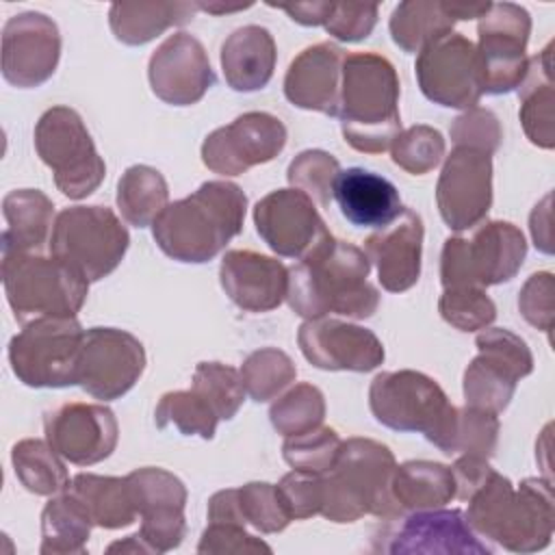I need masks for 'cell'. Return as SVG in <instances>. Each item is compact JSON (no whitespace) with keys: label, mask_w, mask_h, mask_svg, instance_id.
Returning a JSON list of instances; mask_svg holds the SVG:
<instances>
[{"label":"cell","mask_w":555,"mask_h":555,"mask_svg":"<svg viewBox=\"0 0 555 555\" xmlns=\"http://www.w3.org/2000/svg\"><path fill=\"white\" fill-rule=\"evenodd\" d=\"M93 520L78 496L69 490L54 494L41 512L43 555H82L87 551Z\"/></svg>","instance_id":"35"},{"label":"cell","mask_w":555,"mask_h":555,"mask_svg":"<svg viewBox=\"0 0 555 555\" xmlns=\"http://www.w3.org/2000/svg\"><path fill=\"white\" fill-rule=\"evenodd\" d=\"M390 154L397 167L412 176H423L440 165L444 156V139L436 128L418 124L397 134Z\"/></svg>","instance_id":"44"},{"label":"cell","mask_w":555,"mask_h":555,"mask_svg":"<svg viewBox=\"0 0 555 555\" xmlns=\"http://www.w3.org/2000/svg\"><path fill=\"white\" fill-rule=\"evenodd\" d=\"M147 78L154 95L173 106L199 102L215 85L206 50L189 33H176L156 48L147 63Z\"/></svg>","instance_id":"23"},{"label":"cell","mask_w":555,"mask_h":555,"mask_svg":"<svg viewBox=\"0 0 555 555\" xmlns=\"http://www.w3.org/2000/svg\"><path fill=\"white\" fill-rule=\"evenodd\" d=\"M427 100L447 108H475L483 95L475 43L462 33H447L427 43L414 63Z\"/></svg>","instance_id":"14"},{"label":"cell","mask_w":555,"mask_h":555,"mask_svg":"<svg viewBox=\"0 0 555 555\" xmlns=\"http://www.w3.org/2000/svg\"><path fill=\"white\" fill-rule=\"evenodd\" d=\"M455 20L440 0H405L390 15V37L403 52H421L434 39L453 33Z\"/></svg>","instance_id":"37"},{"label":"cell","mask_w":555,"mask_h":555,"mask_svg":"<svg viewBox=\"0 0 555 555\" xmlns=\"http://www.w3.org/2000/svg\"><path fill=\"white\" fill-rule=\"evenodd\" d=\"M11 462L20 483L39 496H54L67 490L69 475L48 440L24 438L11 451Z\"/></svg>","instance_id":"38"},{"label":"cell","mask_w":555,"mask_h":555,"mask_svg":"<svg viewBox=\"0 0 555 555\" xmlns=\"http://www.w3.org/2000/svg\"><path fill=\"white\" fill-rule=\"evenodd\" d=\"M529 228H531L535 247L544 254H551L553 251V245H551V193H546L544 199L540 204H535V208L529 217Z\"/></svg>","instance_id":"57"},{"label":"cell","mask_w":555,"mask_h":555,"mask_svg":"<svg viewBox=\"0 0 555 555\" xmlns=\"http://www.w3.org/2000/svg\"><path fill=\"white\" fill-rule=\"evenodd\" d=\"M473 236H449L440 254V282L444 288L494 286L509 282L522 267L527 241L509 221H486Z\"/></svg>","instance_id":"8"},{"label":"cell","mask_w":555,"mask_h":555,"mask_svg":"<svg viewBox=\"0 0 555 555\" xmlns=\"http://www.w3.org/2000/svg\"><path fill=\"white\" fill-rule=\"evenodd\" d=\"M295 377L297 369L291 356L275 347H262L251 351L241 366L245 392L258 403L275 399L291 382H295Z\"/></svg>","instance_id":"40"},{"label":"cell","mask_w":555,"mask_h":555,"mask_svg":"<svg viewBox=\"0 0 555 555\" xmlns=\"http://www.w3.org/2000/svg\"><path fill=\"white\" fill-rule=\"evenodd\" d=\"M340 438L336 429L332 427H312L308 431L286 436L282 444V455L288 466L295 470H306L314 475H323L332 468L338 449H340Z\"/></svg>","instance_id":"43"},{"label":"cell","mask_w":555,"mask_h":555,"mask_svg":"<svg viewBox=\"0 0 555 555\" xmlns=\"http://www.w3.org/2000/svg\"><path fill=\"white\" fill-rule=\"evenodd\" d=\"M2 286L20 323L39 317H76L89 282L63 260L39 251L2 254Z\"/></svg>","instance_id":"7"},{"label":"cell","mask_w":555,"mask_h":555,"mask_svg":"<svg viewBox=\"0 0 555 555\" xmlns=\"http://www.w3.org/2000/svg\"><path fill=\"white\" fill-rule=\"evenodd\" d=\"M43 431L54 451L76 466L106 460L119 440L117 418L102 403H63L46 414Z\"/></svg>","instance_id":"21"},{"label":"cell","mask_w":555,"mask_h":555,"mask_svg":"<svg viewBox=\"0 0 555 555\" xmlns=\"http://www.w3.org/2000/svg\"><path fill=\"white\" fill-rule=\"evenodd\" d=\"M275 41L262 26L236 28L221 46V69L230 89L249 93L264 89L275 69Z\"/></svg>","instance_id":"29"},{"label":"cell","mask_w":555,"mask_h":555,"mask_svg":"<svg viewBox=\"0 0 555 555\" xmlns=\"http://www.w3.org/2000/svg\"><path fill=\"white\" fill-rule=\"evenodd\" d=\"M336 117L345 141L362 154L390 150L401 132L399 78L395 65L375 52H345Z\"/></svg>","instance_id":"4"},{"label":"cell","mask_w":555,"mask_h":555,"mask_svg":"<svg viewBox=\"0 0 555 555\" xmlns=\"http://www.w3.org/2000/svg\"><path fill=\"white\" fill-rule=\"evenodd\" d=\"M145 371V349L137 336L117 327L85 332L78 358V386L100 399L124 397Z\"/></svg>","instance_id":"15"},{"label":"cell","mask_w":555,"mask_h":555,"mask_svg":"<svg viewBox=\"0 0 555 555\" xmlns=\"http://www.w3.org/2000/svg\"><path fill=\"white\" fill-rule=\"evenodd\" d=\"M499 440V418L479 408H457L449 453L492 457Z\"/></svg>","instance_id":"48"},{"label":"cell","mask_w":555,"mask_h":555,"mask_svg":"<svg viewBox=\"0 0 555 555\" xmlns=\"http://www.w3.org/2000/svg\"><path fill=\"white\" fill-rule=\"evenodd\" d=\"M436 204L442 221L455 230L477 228L492 206V156L466 145H455L444 158Z\"/></svg>","instance_id":"16"},{"label":"cell","mask_w":555,"mask_h":555,"mask_svg":"<svg viewBox=\"0 0 555 555\" xmlns=\"http://www.w3.org/2000/svg\"><path fill=\"white\" fill-rule=\"evenodd\" d=\"M384 551L392 555H490L462 509H416L401 518Z\"/></svg>","instance_id":"24"},{"label":"cell","mask_w":555,"mask_h":555,"mask_svg":"<svg viewBox=\"0 0 555 555\" xmlns=\"http://www.w3.org/2000/svg\"><path fill=\"white\" fill-rule=\"evenodd\" d=\"M35 150L52 169L56 189L69 199L91 195L106 176V163L78 115L69 106L48 108L35 126Z\"/></svg>","instance_id":"11"},{"label":"cell","mask_w":555,"mask_h":555,"mask_svg":"<svg viewBox=\"0 0 555 555\" xmlns=\"http://www.w3.org/2000/svg\"><path fill=\"white\" fill-rule=\"evenodd\" d=\"M369 408L388 429L418 431L449 453L457 408L434 377L412 369L377 373L369 386Z\"/></svg>","instance_id":"6"},{"label":"cell","mask_w":555,"mask_h":555,"mask_svg":"<svg viewBox=\"0 0 555 555\" xmlns=\"http://www.w3.org/2000/svg\"><path fill=\"white\" fill-rule=\"evenodd\" d=\"M219 282L241 310L269 312L286 299L288 267L251 249H232L221 260Z\"/></svg>","instance_id":"26"},{"label":"cell","mask_w":555,"mask_h":555,"mask_svg":"<svg viewBox=\"0 0 555 555\" xmlns=\"http://www.w3.org/2000/svg\"><path fill=\"white\" fill-rule=\"evenodd\" d=\"M169 186L163 173L150 165L128 167L117 182V208L134 228H147L167 208Z\"/></svg>","instance_id":"36"},{"label":"cell","mask_w":555,"mask_h":555,"mask_svg":"<svg viewBox=\"0 0 555 555\" xmlns=\"http://www.w3.org/2000/svg\"><path fill=\"white\" fill-rule=\"evenodd\" d=\"M134 507L141 516L139 535L152 553H167L180 546L186 533L184 503L186 488L169 470L145 466L126 475Z\"/></svg>","instance_id":"19"},{"label":"cell","mask_w":555,"mask_h":555,"mask_svg":"<svg viewBox=\"0 0 555 555\" xmlns=\"http://www.w3.org/2000/svg\"><path fill=\"white\" fill-rule=\"evenodd\" d=\"M297 343L304 358L323 371L366 373L384 362V345L371 330L332 317L306 319Z\"/></svg>","instance_id":"22"},{"label":"cell","mask_w":555,"mask_h":555,"mask_svg":"<svg viewBox=\"0 0 555 555\" xmlns=\"http://www.w3.org/2000/svg\"><path fill=\"white\" fill-rule=\"evenodd\" d=\"M208 522H238L245 525L238 505V490L225 488L210 496L208 501Z\"/></svg>","instance_id":"55"},{"label":"cell","mask_w":555,"mask_h":555,"mask_svg":"<svg viewBox=\"0 0 555 555\" xmlns=\"http://www.w3.org/2000/svg\"><path fill=\"white\" fill-rule=\"evenodd\" d=\"M195 2H115L108 9V24L117 41L143 46L169 26L193 20Z\"/></svg>","instance_id":"32"},{"label":"cell","mask_w":555,"mask_h":555,"mask_svg":"<svg viewBox=\"0 0 555 555\" xmlns=\"http://www.w3.org/2000/svg\"><path fill=\"white\" fill-rule=\"evenodd\" d=\"M423 234L421 215L412 208H403L392 223L364 241V254L371 264H375L382 288L403 293L418 282Z\"/></svg>","instance_id":"25"},{"label":"cell","mask_w":555,"mask_h":555,"mask_svg":"<svg viewBox=\"0 0 555 555\" xmlns=\"http://www.w3.org/2000/svg\"><path fill=\"white\" fill-rule=\"evenodd\" d=\"M195 7H197V9H202V11H208V13H212V15H219V13H234V11L249 9V7H251V2H245V4H232V7L221 4V2H195Z\"/></svg>","instance_id":"60"},{"label":"cell","mask_w":555,"mask_h":555,"mask_svg":"<svg viewBox=\"0 0 555 555\" xmlns=\"http://www.w3.org/2000/svg\"><path fill=\"white\" fill-rule=\"evenodd\" d=\"M85 330L76 317H39L24 323L9 343L13 375L30 388L78 384Z\"/></svg>","instance_id":"10"},{"label":"cell","mask_w":555,"mask_h":555,"mask_svg":"<svg viewBox=\"0 0 555 555\" xmlns=\"http://www.w3.org/2000/svg\"><path fill=\"white\" fill-rule=\"evenodd\" d=\"M371 260L364 249L330 236L297 264L288 267L286 301L304 319H369L379 306V291L366 280Z\"/></svg>","instance_id":"1"},{"label":"cell","mask_w":555,"mask_h":555,"mask_svg":"<svg viewBox=\"0 0 555 555\" xmlns=\"http://www.w3.org/2000/svg\"><path fill=\"white\" fill-rule=\"evenodd\" d=\"M247 210L243 189L208 180L191 195L167 204L152 223L156 245L178 262H208L241 234Z\"/></svg>","instance_id":"2"},{"label":"cell","mask_w":555,"mask_h":555,"mask_svg":"<svg viewBox=\"0 0 555 555\" xmlns=\"http://www.w3.org/2000/svg\"><path fill=\"white\" fill-rule=\"evenodd\" d=\"M492 466L486 457L479 455H462L451 466L453 479H455V496L462 501H468L473 492L483 486V481L492 475Z\"/></svg>","instance_id":"54"},{"label":"cell","mask_w":555,"mask_h":555,"mask_svg":"<svg viewBox=\"0 0 555 555\" xmlns=\"http://www.w3.org/2000/svg\"><path fill=\"white\" fill-rule=\"evenodd\" d=\"M197 553H271V546L245 531L238 522H208Z\"/></svg>","instance_id":"53"},{"label":"cell","mask_w":555,"mask_h":555,"mask_svg":"<svg viewBox=\"0 0 555 555\" xmlns=\"http://www.w3.org/2000/svg\"><path fill=\"white\" fill-rule=\"evenodd\" d=\"M345 52L332 41H321L301 50L284 76L286 100L304 111L336 117L340 98Z\"/></svg>","instance_id":"27"},{"label":"cell","mask_w":555,"mask_h":555,"mask_svg":"<svg viewBox=\"0 0 555 555\" xmlns=\"http://www.w3.org/2000/svg\"><path fill=\"white\" fill-rule=\"evenodd\" d=\"M130 236L106 206H72L56 215L48 241L50 254L87 282L113 273L126 256Z\"/></svg>","instance_id":"9"},{"label":"cell","mask_w":555,"mask_h":555,"mask_svg":"<svg viewBox=\"0 0 555 555\" xmlns=\"http://www.w3.org/2000/svg\"><path fill=\"white\" fill-rule=\"evenodd\" d=\"M238 490V505L245 525H251L260 533H278L293 520L278 486L267 481H249Z\"/></svg>","instance_id":"47"},{"label":"cell","mask_w":555,"mask_h":555,"mask_svg":"<svg viewBox=\"0 0 555 555\" xmlns=\"http://www.w3.org/2000/svg\"><path fill=\"white\" fill-rule=\"evenodd\" d=\"M531 17L514 2H492L477 26V59L483 93L501 95L518 89L527 74Z\"/></svg>","instance_id":"13"},{"label":"cell","mask_w":555,"mask_h":555,"mask_svg":"<svg viewBox=\"0 0 555 555\" xmlns=\"http://www.w3.org/2000/svg\"><path fill=\"white\" fill-rule=\"evenodd\" d=\"M7 228L2 232V254L39 251L50 241L54 225V204L39 189H15L2 199Z\"/></svg>","instance_id":"31"},{"label":"cell","mask_w":555,"mask_h":555,"mask_svg":"<svg viewBox=\"0 0 555 555\" xmlns=\"http://www.w3.org/2000/svg\"><path fill=\"white\" fill-rule=\"evenodd\" d=\"M466 520L473 531L512 553H535L551 544L555 527L553 486L542 477H527L512 486L507 477L492 475L468 499Z\"/></svg>","instance_id":"3"},{"label":"cell","mask_w":555,"mask_h":555,"mask_svg":"<svg viewBox=\"0 0 555 555\" xmlns=\"http://www.w3.org/2000/svg\"><path fill=\"white\" fill-rule=\"evenodd\" d=\"M440 317L460 332L486 330L496 319V306L483 288H444L438 299Z\"/></svg>","instance_id":"46"},{"label":"cell","mask_w":555,"mask_h":555,"mask_svg":"<svg viewBox=\"0 0 555 555\" xmlns=\"http://www.w3.org/2000/svg\"><path fill=\"white\" fill-rule=\"evenodd\" d=\"M191 390L204 397L221 421L234 418L247 395L241 371L221 362H199L193 371Z\"/></svg>","instance_id":"42"},{"label":"cell","mask_w":555,"mask_h":555,"mask_svg":"<svg viewBox=\"0 0 555 555\" xmlns=\"http://www.w3.org/2000/svg\"><path fill=\"white\" fill-rule=\"evenodd\" d=\"M269 418L284 438L308 431L323 423L325 397L312 384H295L271 405Z\"/></svg>","instance_id":"41"},{"label":"cell","mask_w":555,"mask_h":555,"mask_svg":"<svg viewBox=\"0 0 555 555\" xmlns=\"http://www.w3.org/2000/svg\"><path fill=\"white\" fill-rule=\"evenodd\" d=\"M61 35L56 24L37 11L7 20L2 28V76L9 85L33 89L43 85L59 65Z\"/></svg>","instance_id":"20"},{"label":"cell","mask_w":555,"mask_h":555,"mask_svg":"<svg viewBox=\"0 0 555 555\" xmlns=\"http://www.w3.org/2000/svg\"><path fill=\"white\" fill-rule=\"evenodd\" d=\"M555 280L551 271H540L529 275L518 295V310L525 321L542 332L553 330L555 319Z\"/></svg>","instance_id":"51"},{"label":"cell","mask_w":555,"mask_h":555,"mask_svg":"<svg viewBox=\"0 0 555 555\" xmlns=\"http://www.w3.org/2000/svg\"><path fill=\"white\" fill-rule=\"evenodd\" d=\"M451 139L455 145H466L492 156L501 145L503 130L492 111L475 106L453 119Z\"/></svg>","instance_id":"49"},{"label":"cell","mask_w":555,"mask_h":555,"mask_svg":"<svg viewBox=\"0 0 555 555\" xmlns=\"http://www.w3.org/2000/svg\"><path fill=\"white\" fill-rule=\"evenodd\" d=\"M553 43L529 59L527 74L518 85L520 98V121L527 139L542 147L553 150L555 145V82H553Z\"/></svg>","instance_id":"30"},{"label":"cell","mask_w":555,"mask_h":555,"mask_svg":"<svg viewBox=\"0 0 555 555\" xmlns=\"http://www.w3.org/2000/svg\"><path fill=\"white\" fill-rule=\"evenodd\" d=\"M280 496L293 520H304L321 514L323 507V477L306 470H291L278 483Z\"/></svg>","instance_id":"50"},{"label":"cell","mask_w":555,"mask_h":555,"mask_svg":"<svg viewBox=\"0 0 555 555\" xmlns=\"http://www.w3.org/2000/svg\"><path fill=\"white\" fill-rule=\"evenodd\" d=\"M154 421L160 429L173 425L184 436H202L210 440L221 418L204 397L189 388L165 392L156 405Z\"/></svg>","instance_id":"39"},{"label":"cell","mask_w":555,"mask_h":555,"mask_svg":"<svg viewBox=\"0 0 555 555\" xmlns=\"http://www.w3.org/2000/svg\"><path fill=\"white\" fill-rule=\"evenodd\" d=\"M377 24V4L332 2L325 30L338 41H362Z\"/></svg>","instance_id":"52"},{"label":"cell","mask_w":555,"mask_h":555,"mask_svg":"<svg viewBox=\"0 0 555 555\" xmlns=\"http://www.w3.org/2000/svg\"><path fill=\"white\" fill-rule=\"evenodd\" d=\"M475 345L479 353L464 371L466 405L499 414L509 405L518 382L533 371V356L527 343L505 327H486Z\"/></svg>","instance_id":"12"},{"label":"cell","mask_w":555,"mask_h":555,"mask_svg":"<svg viewBox=\"0 0 555 555\" xmlns=\"http://www.w3.org/2000/svg\"><path fill=\"white\" fill-rule=\"evenodd\" d=\"M286 137V126L275 115L249 111L204 139L202 163L219 176H238L273 160L284 150Z\"/></svg>","instance_id":"17"},{"label":"cell","mask_w":555,"mask_h":555,"mask_svg":"<svg viewBox=\"0 0 555 555\" xmlns=\"http://www.w3.org/2000/svg\"><path fill=\"white\" fill-rule=\"evenodd\" d=\"M338 173L340 165L332 154L323 150H306L291 160L286 178L293 189L304 191L312 202L325 208L332 202V186Z\"/></svg>","instance_id":"45"},{"label":"cell","mask_w":555,"mask_h":555,"mask_svg":"<svg viewBox=\"0 0 555 555\" xmlns=\"http://www.w3.org/2000/svg\"><path fill=\"white\" fill-rule=\"evenodd\" d=\"M254 225L278 256L297 260L332 236L314 202L293 186L264 195L254 206Z\"/></svg>","instance_id":"18"},{"label":"cell","mask_w":555,"mask_h":555,"mask_svg":"<svg viewBox=\"0 0 555 555\" xmlns=\"http://www.w3.org/2000/svg\"><path fill=\"white\" fill-rule=\"evenodd\" d=\"M392 451L371 438H347L327 473H323L321 514L332 522H353L366 514L397 520L401 507L392 496Z\"/></svg>","instance_id":"5"},{"label":"cell","mask_w":555,"mask_h":555,"mask_svg":"<svg viewBox=\"0 0 555 555\" xmlns=\"http://www.w3.org/2000/svg\"><path fill=\"white\" fill-rule=\"evenodd\" d=\"M291 15L293 22L301 26H325L327 15L332 11V2H295V4H271Z\"/></svg>","instance_id":"56"},{"label":"cell","mask_w":555,"mask_h":555,"mask_svg":"<svg viewBox=\"0 0 555 555\" xmlns=\"http://www.w3.org/2000/svg\"><path fill=\"white\" fill-rule=\"evenodd\" d=\"M332 199H336L343 217L358 228L382 230L403 212L397 186L364 167L340 169L332 186Z\"/></svg>","instance_id":"28"},{"label":"cell","mask_w":555,"mask_h":555,"mask_svg":"<svg viewBox=\"0 0 555 555\" xmlns=\"http://www.w3.org/2000/svg\"><path fill=\"white\" fill-rule=\"evenodd\" d=\"M67 490L82 501L93 525L102 529L128 527L139 516L126 477L78 473L72 477Z\"/></svg>","instance_id":"34"},{"label":"cell","mask_w":555,"mask_h":555,"mask_svg":"<svg viewBox=\"0 0 555 555\" xmlns=\"http://www.w3.org/2000/svg\"><path fill=\"white\" fill-rule=\"evenodd\" d=\"M108 553H152V548L147 546V542L139 535V531L137 533H132V535H128L126 540H119V542H113L108 548H106Z\"/></svg>","instance_id":"59"},{"label":"cell","mask_w":555,"mask_h":555,"mask_svg":"<svg viewBox=\"0 0 555 555\" xmlns=\"http://www.w3.org/2000/svg\"><path fill=\"white\" fill-rule=\"evenodd\" d=\"M492 2H444L449 15L457 20H473V17H483L486 11L490 9Z\"/></svg>","instance_id":"58"},{"label":"cell","mask_w":555,"mask_h":555,"mask_svg":"<svg viewBox=\"0 0 555 555\" xmlns=\"http://www.w3.org/2000/svg\"><path fill=\"white\" fill-rule=\"evenodd\" d=\"M390 488L401 512L434 509L455 499V479L451 466L429 460H410L397 466Z\"/></svg>","instance_id":"33"}]
</instances>
